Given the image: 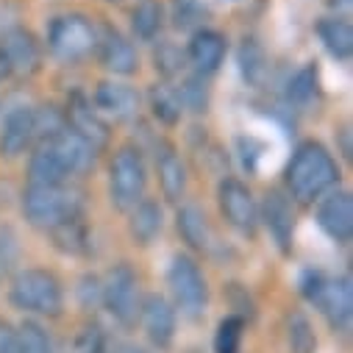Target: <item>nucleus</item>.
<instances>
[{
  "mask_svg": "<svg viewBox=\"0 0 353 353\" xmlns=\"http://www.w3.org/2000/svg\"><path fill=\"white\" fill-rule=\"evenodd\" d=\"M339 181V167L320 142H303L287 164V187L298 203H314Z\"/></svg>",
  "mask_w": 353,
  "mask_h": 353,
  "instance_id": "obj_1",
  "label": "nucleus"
},
{
  "mask_svg": "<svg viewBox=\"0 0 353 353\" xmlns=\"http://www.w3.org/2000/svg\"><path fill=\"white\" fill-rule=\"evenodd\" d=\"M26 220L37 228H56L59 223L81 214V198L67 184H28L23 192Z\"/></svg>",
  "mask_w": 353,
  "mask_h": 353,
  "instance_id": "obj_2",
  "label": "nucleus"
},
{
  "mask_svg": "<svg viewBox=\"0 0 353 353\" xmlns=\"http://www.w3.org/2000/svg\"><path fill=\"white\" fill-rule=\"evenodd\" d=\"M9 298L20 312H34V314H45V317H59L61 306H64L59 279L48 270H37V268L20 270L14 276Z\"/></svg>",
  "mask_w": 353,
  "mask_h": 353,
  "instance_id": "obj_3",
  "label": "nucleus"
},
{
  "mask_svg": "<svg viewBox=\"0 0 353 353\" xmlns=\"http://www.w3.org/2000/svg\"><path fill=\"white\" fill-rule=\"evenodd\" d=\"M167 284H170V292H172L175 306L181 309L184 317L198 320L206 312L209 287H206V279H203V273H201L195 259H190L184 253L172 256L170 270H167Z\"/></svg>",
  "mask_w": 353,
  "mask_h": 353,
  "instance_id": "obj_4",
  "label": "nucleus"
},
{
  "mask_svg": "<svg viewBox=\"0 0 353 353\" xmlns=\"http://www.w3.org/2000/svg\"><path fill=\"white\" fill-rule=\"evenodd\" d=\"M48 45H50V53L59 61L72 64V61H81L83 56L92 53V48L98 45V37H95L92 23L86 20V17H81V14H64V17H56L50 23Z\"/></svg>",
  "mask_w": 353,
  "mask_h": 353,
  "instance_id": "obj_5",
  "label": "nucleus"
},
{
  "mask_svg": "<svg viewBox=\"0 0 353 353\" xmlns=\"http://www.w3.org/2000/svg\"><path fill=\"white\" fill-rule=\"evenodd\" d=\"M112 203L120 212H131L142 195H145V184H148V170L142 161V153L137 148H120L114 161H112Z\"/></svg>",
  "mask_w": 353,
  "mask_h": 353,
  "instance_id": "obj_6",
  "label": "nucleus"
},
{
  "mask_svg": "<svg viewBox=\"0 0 353 353\" xmlns=\"http://www.w3.org/2000/svg\"><path fill=\"white\" fill-rule=\"evenodd\" d=\"M101 301L117 323L134 325L139 314V284L128 264H114L109 270L106 281L101 284Z\"/></svg>",
  "mask_w": 353,
  "mask_h": 353,
  "instance_id": "obj_7",
  "label": "nucleus"
},
{
  "mask_svg": "<svg viewBox=\"0 0 353 353\" xmlns=\"http://www.w3.org/2000/svg\"><path fill=\"white\" fill-rule=\"evenodd\" d=\"M217 201H220V212L223 217L242 234H253L256 231V203L250 190L236 181V179H225L217 190Z\"/></svg>",
  "mask_w": 353,
  "mask_h": 353,
  "instance_id": "obj_8",
  "label": "nucleus"
},
{
  "mask_svg": "<svg viewBox=\"0 0 353 353\" xmlns=\"http://www.w3.org/2000/svg\"><path fill=\"white\" fill-rule=\"evenodd\" d=\"M42 142H48L53 148V153L59 156V161L67 170V175H81V172H86L95 164V153L98 150L86 139H81L70 125H64L61 131H56L53 137L42 139Z\"/></svg>",
  "mask_w": 353,
  "mask_h": 353,
  "instance_id": "obj_9",
  "label": "nucleus"
},
{
  "mask_svg": "<svg viewBox=\"0 0 353 353\" xmlns=\"http://www.w3.org/2000/svg\"><path fill=\"white\" fill-rule=\"evenodd\" d=\"M314 306H320L323 317L328 320V325L334 331H347L350 328V317H353V292H350V279H336V281H325Z\"/></svg>",
  "mask_w": 353,
  "mask_h": 353,
  "instance_id": "obj_10",
  "label": "nucleus"
},
{
  "mask_svg": "<svg viewBox=\"0 0 353 353\" xmlns=\"http://www.w3.org/2000/svg\"><path fill=\"white\" fill-rule=\"evenodd\" d=\"M34 139V109L12 106L0 123V156L17 159Z\"/></svg>",
  "mask_w": 353,
  "mask_h": 353,
  "instance_id": "obj_11",
  "label": "nucleus"
},
{
  "mask_svg": "<svg viewBox=\"0 0 353 353\" xmlns=\"http://www.w3.org/2000/svg\"><path fill=\"white\" fill-rule=\"evenodd\" d=\"M317 223L334 242H339V245L350 242V236H353V201H350V192L328 195L317 209Z\"/></svg>",
  "mask_w": 353,
  "mask_h": 353,
  "instance_id": "obj_12",
  "label": "nucleus"
},
{
  "mask_svg": "<svg viewBox=\"0 0 353 353\" xmlns=\"http://www.w3.org/2000/svg\"><path fill=\"white\" fill-rule=\"evenodd\" d=\"M139 314H142L148 339L156 347H170L175 336V309L170 306V301L161 295H148L145 303L139 306Z\"/></svg>",
  "mask_w": 353,
  "mask_h": 353,
  "instance_id": "obj_13",
  "label": "nucleus"
},
{
  "mask_svg": "<svg viewBox=\"0 0 353 353\" xmlns=\"http://www.w3.org/2000/svg\"><path fill=\"white\" fill-rule=\"evenodd\" d=\"M0 53L12 64V72L31 75L39 70V45L26 28H9L0 37Z\"/></svg>",
  "mask_w": 353,
  "mask_h": 353,
  "instance_id": "obj_14",
  "label": "nucleus"
},
{
  "mask_svg": "<svg viewBox=\"0 0 353 353\" xmlns=\"http://www.w3.org/2000/svg\"><path fill=\"white\" fill-rule=\"evenodd\" d=\"M261 220H264V225H268V231L273 234V239L281 248V253H290L292 231H295V214H292L290 201L281 192H268V195H264Z\"/></svg>",
  "mask_w": 353,
  "mask_h": 353,
  "instance_id": "obj_15",
  "label": "nucleus"
},
{
  "mask_svg": "<svg viewBox=\"0 0 353 353\" xmlns=\"http://www.w3.org/2000/svg\"><path fill=\"white\" fill-rule=\"evenodd\" d=\"M67 125L81 137V139H86L95 150H101V148H106V142H109V131H106V123L98 117V112L86 103L81 95H75L72 101H70V109H67Z\"/></svg>",
  "mask_w": 353,
  "mask_h": 353,
  "instance_id": "obj_16",
  "label": "nucleus"
},
{
  "mask_svg": "<svg viewBox=\"0 0 353 353\" xmlns=\"http://www.w3.org/2000/svg\"><path fill=\"white\" fill-rule=\"evenodd\" d=\"M101 61L114 75H131L139 67V59H137L134 45L120 31H114L109 26L103 28V39H101Z\"/></svg>",
  "mask_w": 353,
  "mask_h": 353,
  "instance_id": "obj_17",
  "label": "nucleus"
},
{
  "mask_svg": "<svg viewBox=\"0 0 353 353\" xmlns=\"http://www.w3.org/2000/svg\"><path fill=\"white\" fill-rule=\"evenodd\" d=\"M95 106L101 112L112 114L114 120H128L139 109V95H137L134 86H128V83L103 81L98 90H95Z\"/></svg>",
  "mask_w": 353,
  "mask_h": 353,
  "instance_id": "obj_18",
  "label": "nucleus"
},
{
  "mask_svg": "<svg viewBox=\"0 0 353 353\" xmlns=\"http://www.w3.org/2000/svg\"><path fill=\"white\" fill-rule=\"evenodd\" d=\"M156 167H159V181H161L164 198L170 203H179L187 190V167H184L181 156L170 145H164L161 153H156Z\"/></svg>",
  "mask_w": 353,
  "mask_h": 353,
  "instance_id": "obj_19",
  "label": "nucleus"
},
{
  "mask_svg": "<svg viewBox=\"0 0 353 353\" xmlns=\"http://www.w3.org/2000/svg\"><path fill=\"white\" fill-rule=\"evenodd\" d=\"M225 56V39L217 31H198L190 42V61L201 75L214 72L223 64Z\"/></svg>",
  "mask_w": 353,
  "mask_h": 353,
  "instance_id": "obj_20",
  "label": "nucleus"
},
{
  "mask_svg": "<svg viewBox=\"0 0 353 353\" xmlns=\"http://www.w3.org/2000/svg\"><path fill=\"white\" fill-rule=\"evenodd\" d=\"M67 170L61 167L59 156L53 153V148L48 142H39V148L31 156L28 164V184H67Z\"/></svg>",
  "mask_w": 353,
  "mask_h": 353,
  "instance_id": "obj_21",
  "label": "nucleus"
},
{
  "mask_svg": "<svg viewBox=\"0 0 353 353\" xmlns=\"http://www.w3.org/2000/svg\"><path fill=\"white\" fill-rule=\"evenodd\" d=\"M317 34H320V42L325 45V50L339 59V61H347L350 53H353V28L347 20L342 17H325L320 20L317 26Z\"/></svg>",
  "mask_w": 353,
  "mask_h": 353,
  "instance_id": "obj_22",
  "label": "nucleus"
},
{
  "mask_svg": "<svg viewBox=\"0 0 353 353\" xmlns=\"http://www.w3.org/2000/svg\"><path fill=\"white\" fill-rule=\"evenodd\" d=\"M128 228H131V236H134V242L137 245H150L156 236H159V231H161V209H159V203H153V201H139L134 209H131V223H128Z\"/></svg>",
  "mask_w": 353,
  "mask_h": 353,
  "instance_id": "obj_23",
  "label": "nucleus"
},
{
  "mask_svg": "<svg viewBox=\"0 0 353 353\" xmlns=\"http://www.w3.org/2000/svg\"><path fill=\"white\" fill-rule=\"evenodd\" d=\"M179 231H181L184 242H187L190 248H195V250H209L212 242H214L206 214H203L198 206H192V203L179 212Z\"/></svg>",
  "mask_w": 353,
  "mask_h": 353,
  "instance_id": "obj_24",
  "label": "nucleus"
},
{
  "mask_svg": "<svg viewBox=\"0 0 353 353\" xmlns=\"http://www.w3.org/2000/svg\"><path fill=\"white\" fill-rule=\"evenodd\" d=\"M56 245L64 250V253H72V256H81V253H90V234H86V225H83V217L75 214L64 223H59L56 228H50Z\"/></svg>",
  "mask_w": 353,
  "mask_h": 353,
  "instance_id": "obj_25",
  "label": "nucleus"
},
{
  "mask_svg": "<svg viewBox=\"0 0 353 353\" xmlns=\"http://www.w3.org/2000/svg\"><path fill=\"white\" fill-rule=\"evenodd\" d=\"M150 106H153V114H156L161 123H167V125L179 123V117H181L179 92H172L170 86H164V83H156L153 90H150Z\"/></svg>",
  "mask_w": 353,
  "mask_h": 353,
  "instance_id": "obj_26",
  "label": "nucleus"
},
{
  "mask_svg": "<svg viewBox=\"0 0 353 353\" xmlns=\"http://www.w3.org/2000/svg\"><path fill=\"white\" fill-rule=\"evenodd\" d=\"M245 334V320L239 314H228L220 320L214 334V353H239Z\"/></svg>",
  "mask_w": 353,
  "mask_h": 353,
  "instance_id": "obj_27",
  "label": "nucleus"
},
{
  "mask_svg": "<svg viewBox=\"0 0 353 353\" xmlns=\"http://www.w3.org/2000/svg\"><path fill=\"white\" fill-rule=\"evenodd\" d=\"M17 339H20V353H53L48 331L34 320H26L17 328Z\"/></svg>",
  "mask_w": 353,
  "mask_h": 353,
  "instance_id": "obj_28",
  "label": "nucleus"
},
{
  "mask_svg": "<svg viewBox=\"0 0 353 353\" xmlns=\"http://www.w3.org/2000/svg\"><path fill=\"white\" fill-rule=\"evenodd\" d=\"M161 28V6L156 0H145L134 9V31L142 37V39H153Z\"/></svg>",
  "mask_w": 353,
  "mask_h": 353,
  "instance_id": "obj_29",
  "label": "nucleus"
},
{
  "mask_svg": "<svg viewBox=\"0 0 353 353\" xmlns=\"http://www.w3.org/2000/svg\"><path fill=\"white\" fill-rule=\"evenodd\" d=\"M239 67H242V75L250 83H259L264 78V70H268L264 67V53L253 39H245V45L239 50Z\"/></svg>",
  "mask_w": 353,
  "mask_h": 353,
  "instance_id": "obj_30",
  "label": "nucleus"
},
{
  "mask_svg": "<svg viewBox=\"0 0 353 353\" xmlns=\"http://www.w3.org/2000/svg\"><path fill=\"white\" fill-rule=\"evenodd\" d=\"M290 342H292V350H295V353H312L314 345H317L314 331H312L309 320H306L301 312L292 314V320H290Z\"/></svg>",
  "mask_w": 353,
  "mask_h": 353,
  "instance_id": "obj_31",
  "label": "nucleus"
},
{
  "mask_svg": "<svg viewBox=\"0 0 353 353\" xmlns=\"http://www.w3.org/2000/svg\"><path fill=\"white\" fill-rule=\"evenodd\" d=\"M314 86H317V72H314V67H303V70L290 81L287 95H290V101H295V103H306V101H312V95H314Z\"/></svg>",
  "mask_w": 353,
  "mask_h": 353,
  "instance_id": "obj_32",
  "label": "nucleus"
},
{
  "mask_svg": "<svg viewBox=\"0 0 353 353\" xmlns=\"http://www.w3.org/2000/svg\"><path fill=\"white\" fill-rule=\"evenodd\" d=\"M20 256V245H17V234L9 225H0V273H9Z\"/></svg>",
  "mask_w": 353,
  "mask_h": 353,
  "instance_id": "obj_33",
  "label": "nucleus"
},
{
  "mask_svg": "<svg viewBox=\"0 0 353 353\" xmlns=\"http://www.w3.org/2000/svg\"><path fill=\"white\" fill-rule=\"evenodd\" d=\"M179 101H181V106H187L192 112H206V90L201 86V78H190L181 86Z\"/></svg>",
  "mask_w": 353,
  "mask_h": 353,
  "instance_id": "obj_34",
  "label": "nucleus"
},
{
  "mask_svg": "<svg viewBox=\"0 0 353 353\" xmlns=\"http://www.w3.org/2000/svg\"><path fill=\"white\" fill-rule=\"evenodd\" d=\"M78 353H106V336L98 325L83 328V334L78 336Z\"/></svg>",
  "mask_w": 353,
  "mask_h": 353,
  "instance_id": "obj_35",
  "label": "nucleus"
},
{
  "mask_svg": "<svg viewBox=\"0 0 353 353\" xmlns=\"http://www.w3.org/2000/svg\"><path fill=\"white\" fill-rule=\"evenodd\" d=\"M323 284H325V276L323 273H317V270H306L303 273V279H301V295L306 298V301H317V295H320V290H323Z\"/></svg>",
  "mask_w": 353,
  "mask_h": 353,
  "instance_id": "obj_36",
  "label": "nucleus"
},
{
  "mask_svg": "<svg viewBox=\"0 0 353 353\" xmlns=\"http://www.w3.org/2000/svg\"><path fill=\"white\" fill-rule=\"evenodd\" d=\"M0 353H20L17 328L6 320H0Z\"/></svg>",
  "mask_w": 353,
  "mask_h": 353,
  "instance_id": "obj_37",
  "label": "nucleus"
},
{
  "mask_svg": "<svg viewBox=\"0 0 353 353\" xmlns=\"http://www.w3.org/2000/svg\"><path fill=\"white\" fill-rule=\"evenodd\" d=\"M81 301H83V306L86 309H92V303L95 301H101V281L95 279V276H86L83 281H81Z\"/></svg>",
  "mask_w": 353,
  "mask_h": 353,
  "instance_id": "obj_38",
  "label": "nucleus"
},
{
  "mask_svg": "<svg viewBox=\"0 0 353 353\" xmlns=\"http://www.w3.org/2000/svg\"><path fill=\"white\" fill-rule=\"evenodd\" d=\"M9 75H12V64H9V59L3 53H0V81H6Z\"/></svg>",
  "mask_w": 353,
  "mask_h": 353,
  "instance_id": "obj_39",
  "label": "nucleus"
},
{
  "mask_svg": "<svg viewBox=\"0 0 353 353\" xmlns=\"http://www.w3.org/2000/svg\"><path fill=\"white\" fill-rule=\"evenodd\" d=\"M336 3L339 6H350V0H331V6H336Z\"/></svg>",
  "mask_w": 353,
  "mask_h": 353,
  "instance_id": "obj_40",
  "label": "nucleus"
},
{
  "mask_svg": "<svg viewBox=\"0 0 353 353\" xmlns=\"http://www.w3.org/2000/svg\"><path fill=\"white\" fill-rule=\"evenodd\" d=\"M125 353H145L142 347H125Z\"/></svg>",
  "mask_w": 353,
  "mask_h": 353,
  "instance_id": "obj_41",
  "label": "nucleus"
}]
</instances>
